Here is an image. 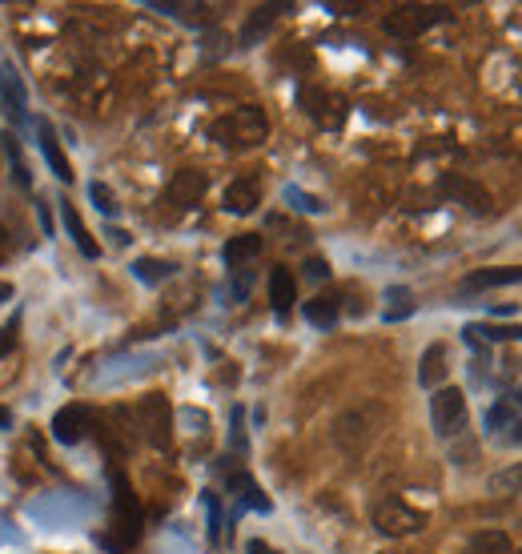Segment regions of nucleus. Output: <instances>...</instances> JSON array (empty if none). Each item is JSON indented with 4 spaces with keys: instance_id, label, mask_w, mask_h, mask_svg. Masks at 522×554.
Wrapping results in <instances>:
<instances>
[{
    "instance_id": "13",
    "label": "nucleus",
    "mask_w": 522,
    "mask_h": 554,
    "mask_svg": "<svg viewBox=\"0 0 522 554\" xmlns=\"http://www.w3.org/2000/svg\"><path fill=\"white\" fill-rule=\"evenodd\" d=\"M522 282V265H494V269H474L462 290H494V286H514Z\"/></svg>"
},
{
    "instance_id": "7",
    "label": "nucleus",
    "mask_w": 522,
    "mask_h": 554,
    "mask_svg": "<svg viewBox=\"0 0 522 554\" xmlns=\"http://www.w3.org/2000/svg\"><path fill=\"white\" fill-rule=\"evenodd\" d=\"M113 546L117 550H125V546H133L137 538H141V506H137V498H133V490L117 478V498H113Z\"/></svg>"
},
{
    "instance_id": "10",
    "label": "nucleus",
    "mask_w": 522,
    "mask_h": 554,
    "mask_svg": "<svg viewBox=\"0 0 522 554\" xmlns=\"http://www.w3.org/2000/svg\"><path fill=\"white\" fill-rule=\"evenodd\" d=\"M89 406H61L57 414H53V438L57 442H65V446H77L85 434H89Z\"/></svg>"
},
{
    "instance_id": "8",
    "label": "nucleus",
    "mask_w": 522,
    "mask_h": 554,
    "mask_svg": "<svg viewBox=\"0 0 522 554\" xmlns=\"http://www.w3.org/2000/svg\"><path fill=\"white\" fill-rule=\"evenodd\" d=\"M438 193L450 197V201H458L462 209H470V213H478V217H486L490 205H494L490 193H486L478 181L462 177V173H442V177H438Z\"/></svg>"
},
{
    "instance_id": "2",
    "label": "nucleus",
    "mask_w": 522,
    "mask_h": 554,
    "mask_svg": "<svg viewBox=\"0 0 522 554\" xmlns=\"http://www.w3.org/2000/svg\"><path fill=\"white\" fill-rule=\"evenodd\" d=\"M209 137L225 149H257L270 137V121L257 105H241V109H229L225 117H217L209 125Z\"/></svg>"
},
{
    "instance_id": "1",
    "label": "nucleus",
    "mask_w": 522,
    "mask_h": 554,
    "mask_svg": "<svg viewBox=\"0 0 522 554\" xmlns=\"http://www.w3.org/2000/svg\"><path fill=\"white\" fill-rule=\"evenodd\" d=\"M386 422H390V410H386L382 402H374V398H362V402L346 406V410L334 418V446H338L342 454L358 458V454L386 430Z\"/></svg>"
},
{
    "instance_id": "3",
    "label": "nucleus",
    "mask_w": 522,
    "mask_h": 554,
    "mask_svg": "<svg viewBox=\"0 0 522 554\" xmlns=\"http://www.w3.org/2000/svg\"><path fill=\"white\" fill-rule=\"evenodd\" d=\"M438 21H446V9H438V5H398L382 17V33H390L398 41H410V37H422Z\"/></svg>"
},
{
    "instance_id": "33",
    "label": "nucleus",
    "mask_w": 522,
    "mask_h": 554,
    "mask_svg": "<svg viewBox=\"0 0 522 554\" xmlns=\"http://www.w3.org/2000/svg\"><path fill=\"white\" fill-rule=\"evenodd\" d=\"M13 342H17V322H9L5 330H0V358H5V354L13 350Z\"/></svg>"
},
{
    "instance_id": "28",
    "label": "nucleus",
    "mask_w": 522,
    "mask_h": 554,
    "mask_svg": "<svg viewBox=\"0 0 522 554\" xmlns=\"http://www.w3.org/2000/svg\"><path fill=\"white\" fill-rule=\"evenodd\" d=\"M229 486H233V490H241V494H245V502H253L257 510H266V506H270L266 498H261V490L253 486V478H245V474H233V478H229Z\"/></svg>"
},
{
    "instance_id": "30",
    "label": "nucleus",
    "mask_w": 522,
    "mask_h": 554,
    "mask_svg": "<svg viewBox=\"0 0 522 554\" xmlns=\"http://www.w3.org/2000/svg\"><path fill=\"white\" fill-rule=\"evenodd\" d=\"M89 193H93V201H97V209H101V213H117V201H113V193H109L101 181H93V185H89Z\"/></svg>"
},
{
    "instance_id": "37",
    "label": "nucleus",
    "mask_w": 522,
    "mask_h": 554,
    "mask_svg": "<svg viewBox=\"0 0 522 554\" xmlns=\"http://www.w3.org/2000/svg\"><path fill=\"white\" fill-rule=\"evenodd\" d=\"M9 422H13V414H9V410H5V406H0V430H5V426H9Z\"/></svg>"
},
{
    "instance_id": "39",
    "label": "nucleus",
    "mask_w": 522,
    "mask_h": 554,
    "mask_svg": "<svg viewBox=\"0 0 522 554\" xmlns=\"http://www.w3.org/2000/svg\"><path fill=\"white\" fill-rule=\"evenodd\" d=\"M510 402H514V406H522V390H514V394H510Z\"/></svg>"
},
{
    "instance_id": "6",
    "label": "nucleus",
    "mask_w": 522,
    "mask_h": 554,
    "mask_svg": "<svg viewBox=\"0 0 522 554\" xmlns=\"http://www.w3.org/2000/svg\"><path fill=\"white\" fill-rule=\"evenodd\" d=\"M374 526H378L386 538H402V534H418V530L426 526V514L414 510V506L402 502V498H382V502L374 506Z\"/></svg>"
},
{
    "instance_id": "25",
    "label": "nucleus",
    "mask_w": 522,
    "mask_h": 554,
    "mask_svg": "<svg viewBox=\"0 0 522 554\" xmlns=\"http://www.w3.org/2000/svg\"><path fill=\"white\" fill-rule=\"evenodd\" d=\"M386 322H398V318H410L414 314V294L406 290V286H394V290H386Z\"/></svg>"
},
{
    "instance_id": "12",
    "label": "nucleus",
    "mask_w": 522,
    "mask_h": 554,
    "mask_svg": "<svg viewBox=\"0 0 522 554\" xmlns=\"http://www.w3.org/2000/svg\"><path fill=\"white\" fill-rule=\"evenodd\" d=\"M446 346L442 342H434V346H426V354H422V362H418V386L422 390H442V382H446Z\"/></svg>"
},
{
    "instance_id": "32",
    "label": "nucleus",
    "mask_w": 522,
    "mask_h": 554,
    "mask_svg": "<svg viewBox=\"0 0 522 554\" xmlns=\"http://www.w3.org/2000/svg\"><path fill=\"white\" fill-rule=\"evenodd\" d=\"M306 277H310V282H326V277H330L326 257H306Z\"/></svg>"
},
{
    "instance_id": "16",
    "label": "nucleus",
    "mask_w": 522,
    "mask_h": 554,
    "mask_svg": "<svg viewBox=\"0 0 522 554\" xmlns=\"http://www.w3.org/2000/svg\"><path fill=\"white\" fill-rule=\"evenodd\" d=\"M278 13H282L278 5H261V9H253V13H249V21L241 25V45H245V49H253L261 37L270 33V25L278 21Z\"/></svg>"
},
{
    "instance_id": "22",
    "label": "nucleus",
    "mask_w": 522,
    "mask_h": 554,
    "mask_svg": "<svg viewBox=\"0 0 522 554\" xmlns=\"http://www.w3.org/2000/svg\"><path fill=\"white\" fill-rule=\"evenodd\" d=\"M302 109L314 117V121H322V125H330V117H326V109H342V101L338 97H330L326 89H302Z\"/></svg>"
},
{
    "instance_id": "36",
    "label": "nucleus",
    "mask_w": 522,
    "mask_h": 554,
    "mask_svg": "<svg viewBox=\"0 0 522 554\" xmlns=\"http://www.w3.org/2000/svg\"><path fill=\"white\" fill-rule=\"evenodd\" d=\"M5 249H9V233H5V225H0V261H5Z\"/></svg>"
},
{
    "instance_id": "5",
    "label": "nucleus",
    "mask_w": 522,
    "mask_h": 554,
    "mask_svg": "<svg viewBox=\"0 0 522 554\" xmlns=\"http://www.w3.org/2000/svg\"><path fill=\"white\" fill-rule=\"evenodd\" d=\"M137 418H141L145 442H153L157 450H169L173 446V410H169V398L165 394H145L137 402Z\"/></svg>"
},
{
    "instance_id": "9",
    "label": "nucleus",
    "mask_w": 522,
    "mask_h": 554,
    "mask_svg": "<svg viewBox=\"0 0 522 554\" xmlns=\"http://www.w3.org/2000/svg\"><path fill=\"white\" fill-rule=\"evenodd\" d=\"M205 189H209V177H205L201 169H177V173L169 177V185H165V205H173V209H193V205L205 197Z\"/></svg>"
},
{
    "instance_id": "19",
    "label": "nucleus",
    "mask_w": 522,
    "mask_h": 554,
    "mask_svg": "<svg viewBox=\"0 0 522 554\" xmlns=\"http://www.w3.org/2000/svg\"><path fill=\"white\" fill-rule=\"evenodd\" d=\"M41 153H45L49 169H53L61 181H73V165H69V157L61 153V141H57V133H53L49 125H41Z\"/></svg>"
},
{
    "instance_id": "40",
    "label": "nucleus",
    "mask_w": 522,
    "mask_h": 554,
    "mask_svg": "<svg viewBox=\"0 0 522 554\" xmlns=\"http://www.w3.org/2000/svg\"><path fill=\"white\" fill-rule=\"evenodd\" d=\"M518 554H522V550H518Z\"/></svg>"
},
{
    "instance_id": "26",
    "label": "nucleus",
    "mask_w": 522,
    "mask_h": 554,
    "mask_svg": "<svg viewBox=\"0 0 522 554\" xmlns=\"http://www.w3.org/2000/svg\"><path fill=\"white\" fill-rule=\"evenodd\" d=\"M478 342H522V326H466Z\"/></svg>"
},
{
    "instance_id": "21",
    "label": "nucleus",
    "mask_w": 522,
    "mask_h": 554,
    "mask_svg": "<svg viewBox=\"0 0 522 554\" xmlns=\"http://www.w3.org/2000/svg\"><path fill=\"white\" fill-rule=\"evenodd\" d=\"M486 490H490L494 498H518V494H522V462H510L506 470L490 474Z\"/></svg>"
},
{
    "instance_id": "35",
    "label": "nucleus",
    "mask_w": 522,
    "mask_h": 554,
    "mask_svg": "<svg viewBox=\"0 0 522 554\" xmlns=\"http://www.w3.org/2000/svg\"><path fill=\"white\" fill-rule=\"evenodd\" d=\"M249 554H278V550H274V546H266L261 538H249Z\"/></svg>"
},
{
    "instance_id": "20",
    "label": "nucleus",
    "mask_w": 522,
    "mask_h": 554,
    "mask_svg": "<svg viewBox=\"0 0 522 554\" xmlns=\"http://www.w3.org/2000/svg\"><path fill=\"white\" fill-rule=\"evenodd\" d=\"M61 217H65V229L73 233V241H77V249L85 253V257H101V245L89 237V229H85V221L77 217V209L69 205V201H61Z\"/></svg>"
},
{
    "instance_id": "27",
    "label": "nucleus",
    "mask_w": 522,
    "mask_h": 554,
    "mask_svg": "<svg viewBox=\"0 0 522 554\" xmlns=\"http://www.w3.org/2000/svg\"><path fill=\"white\" fill-rule=\"evenodd\" d=\"M514 402L510 398H498L494 406H490V414H486V430H502V426H514Z\"/></svg>"
},
{
    "instance_id": "17",
    "label": "nucleus",
    "mask_w": 522,
    "mask_h": 554,
    "mask_svg": "<svg viewBox=\"0 0 522 554\" xmlns=\"http://www.w3.org/2000/svg\"><path fill=\"white\" fill-rule=\"evenodd\" d=\"M338 310H342V298H338L334 290H326V294H318L314 302H306V318H310V326H318V330H330V326L338 322Z\"/></svg>"
},
{
    "instance_id": "24",
    "label": "nucleus",
    "mask_w": 522,
    "mask_h": 554,
    "mask_svg": "<svg viewBox=\"0 0 522 554\" xmlns=\"http://www.w3.org/2000/svg\"><path fill=\"white\" fill-rule=\"evenodd\" d=\"M0 97H5V105H9L13 117H25V89H21L17 73H9L5 65H0Z\"/></svg>"
},
{
    "instance_id": "23",
    "label": "nucleus",
    "mask_w": 522,
    "mask_h": 554,
    "mask_svg": "<svg viewBox=\"0 0 522 554\" xmlns=\"http://www.w3.org/2000/svg\"><path fill=\"white\" fill-rule=\"evenodd\" d=\"M173 261H161V257H137L133 261V273L141 277L145 286H157V282H165V277H173Z\"/></svg>"
},
{
    "instance_id": "14",
    "label": "nucleus",
    "mask_w": 522,
    "mask_h": 554,
    "mask_svg": "<svg viewBox=\"0 0 522 554\" xmlns=\"http://www.w3.org/2000/svg\"><path fill=\"white\" fill-rule=\"evenodd\" d=\"M270 302H274V310L286 318L290 310H294V302H298V282H294V273L286 269V265H278V269H270Z\"/></svg>"
},
{
    "instance_id": "15",
    "label": "nucleus",
    "mask_w": 522,
    "mask_h": 554,
    "mask_svg": "<svg viewBox=\"0 0 522 554\" xmlns=\"http://www.w3.org/2000/svg\"><path fill=\"white\" fill-rule=\"evenodd\" d=\"M257 253H261V237H257V233H237V237H229V241H225V249H221V257H225V265H229V269L249 265Z\"/></svg>"
},
{
    "instance_id": "31",
    "label": "nucleus",
    "mask_w": 522,
    "mask_h": 554,
    "mask_svg": "<svg viewBox=\"0 0 522 554\" xmlns=\"http://www.w3.org/2000/svg\"><path fill=\"white\" fill-rule=\"evenodd\" d=\"M470 458H478V442H474V438H466V442H458V446L450 450V462H454V466H466Z\"/></svg>"
},
{
    "instance_id": "29",
    "label": "nucleus",
    "mask_w": 522,
    "mask_h": 554,
    "mask_svg": "<svg viewBox=\"0 0 522 554\" xmlns=\"http://www.w3.org/2000/svg\"><path fill=\"white\" fill-rule=\"evenodd\" d=\"M9 161H13V173H17L21 189H29V185H33V177H29V169H25V161H21V149L13 145V137H9Z\"/></svg>"
},
{
    "instance_id": "18",
    "label": "nucleus",
    "mask_w": 522,
    "mask_h": 554,
    "mask_svg": "<svg viewBox=\"0 0 522 554\" xmlns=\"http://www.w3.org/2000/svg\"><path fill=\"white\" fill-rule=\"evenodd\" d=\"M466 554H514V542L506 530H478V534H470Z\"/></svg>"
},
{
    "instance_id": "4",
    "label": "nucleus",
    "mask_w": 522,
    "mask_h": 554,
    "mask_svg": "<svg viewBox=\"0 0 522 554\" xmlns=\"http://www.w3.org/2000/svg\"><path fill=\"white\" fill-rule=\"evenodd\" d=\"M430 422L438 438H458L466 430V394L458 386H442L430 398Z\"/></svg>"
},
{
    "instance_id": "34",
    "label": "nucleus",
    "mask_w": 522,
    "mask_h": 554,
    "mask_svg": "<svg viewBox=\"0 0 522 554\" xmlns=\"http://www.w3.org/2000/svg\"><path fill=\"white\" fill-rule=\"evenodd\" d=\"M502 442H506V446H522V418H518V422L510 426V434H506Z\"/></svg>"
},
{
    "instance_id": "11",
    "label": "nucleus",
    "mask_w": 522,
    "mask_h": 554,
    "mask_svg": "<svg viewBox=\"0 0 522 554\" xmlns=\"http://www.w3.org/2000/svg\"><path fill=\"white\" fill-rule=\"evenodd\" d=\"M221 205H225L229 213L245 217V213H253V209L261 205V185H257L253 177H237V181H229V185H225Z\"/></svg>"
},
{
    "instance_id": "38",
    "label": "nucleus",
    "mask_w": 522,
    "mask_h": 554,
    "mask_svg": "<svg viewBox=\"0 0 522 554\" xmlns=\"http://www.w3.org/2000/svg\"><path fill=\"white\" fill-rule=\"evenodd\" d=\"M5 298H13V286H9V282H0V302H5Z\"/></svg>"
}]
</instances>
